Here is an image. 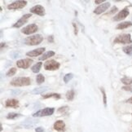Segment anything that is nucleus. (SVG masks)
Masks as SVG:
<instances>
[{
  "label": "nucleus",
  "mask_w": 132,
  "mask_h": 132,
  "mask_svg": "<svg viewBox=\"0 0 132 132\" xmlns=\"http://www.w3.org/2000/svg\"><path fill=\"white\" fill-rule=\"evenodd\" d=\"M31 84V80L29 78H16L12 80L11 85L13 87H24V86H29Z\"/></svg>",
  "instance_id": "nucleus-1"
},
{
  "label": "nucleus",
  "mask_w": 132,
  "mask_h": 132,
  "mask_svg": "<svg viewBox=\"0 0 132 132\" xmlns=\"http://www.w3.org/2000/svg\"><path fill=\"white\" fill-rule=\"evenodd\" d=\"M43 40V37L40 34L37 35H33V36H30L25 38L24 40V43L26 45L29 46H35V45H38L40 44Z\"/></svg>",
  "instance_id": "nucleus-2"
},
{
  "label": "nucleus",
  "mask_w": 132,
  "mask_h": 132,
  "mask_svg": "<svg viewBox=\"0 0 132 132\" xmlns=\"http://www.w3.org/2000/svg\"><path fill=\"white\" fill-rule=\"evenodd\" d=\"M113 43H121V44L131 43H132L131 36H130V34H124L118 35V36L114 39Z\"/></svg>",
  "instance_id": "nucleus-3"
},
{
  "label": "nucleus",
  "mask_w": 132,
  "mask_h": 132,
  "mask_svg": "<svg viewBox=\"0 0 132 132\" xmlns=\"http://www.w3.org/2000/svg\"><path fill=\"white\" fill-rule=\"evenodd\" d=\"M55 109L54 108H45L42 110H39L36 113L33 114L34 118H37V117H46V116H51L54 113Z\"/></svg>",
  "instance_id": "nucleus-4"
},
{
  "label": "nucleus",
  "mask_w": 132,
  "mask_h": 132,
  "mask_svg": "<svg viewBox=\"0 0 132 132\" xmlns=\"http://www.w3.org/2000/svg\"><path fill=\"white\" fill-rule=\"evenodd\" d=\"M60 63L55 61L54 60H48L45 64H44V69L46 70H50V71H54V70H56L60 68Z\"/></svg>",
  "instance_id": "nucleus-5"
},
{
  "label": "nucleus",
  "mask_w": 132,
  "mask_h": 132,
  "mask_svg": "<svg viewBox=\"0 0 132 132\" xmlns=\"http://www.w3.org/2000/svg\"><path fill=\"white\" fill-rule=\"evenodd\" d=\"M38 27L37 26V24H29L27 25L26 27H24L22 29L21 32L24 34H26V35H29V34H34L38 31Z\"/></svg>",
  "instance_id": "nucleus-6"
},
{
  "label": "nucleus",
  "mask_w": 132,
  "mask_h": 132,
  "mask_svg": "<svg viewBox=\"0 0 132 132\" xmlns=\"http://www.w3.org/2000/svg\"><path fill=\"white\" fill-rule=\"evenodd\" d=\"M27 5L26 1H16L7 6V9L9 10H16V9H21Z\"/></svg>",
  "instance_id": "nucleus-7"
},
{
  "label": "nucleus",
  "mask_w": 132,
  "mask_h": 132,
  "mask_svg": "<svg viewBox=\"0 0 132 132\" xmlns=\"http://www.w3.org/2000/svg\"><path fill=\"white\" fill-rule=\"evenodd\" d=\"M32 63H33V60L31 59H23V60H17L16 65L18 68L21 69H28L29 67H30Z\"/></svg>",
  "instance_id": "nucleus-8"
},
{
  "label": "nucleus",
  "mask_w": 132,
  "mask_h": 132,
  "mask_svg": "<svg viewBox=\"0 0 132 132\" xmlns=\"http://www.w3.org/2000/svg\"><path fill=\"white\" fill-rule=\"evenodd\" d=\"M39 122V120L38 119H35V118H28L25 120L24 122L22 123V126H24V128L26 129H29V128H32L34 126H36L38 123Z\"/></svg>",
  "instance_id": "nucleus-9"
},
{
  "label": "nucleus",
  "mask_w": 132,
  "mask_h": 132,
  "mask_svg": "<svg viewBox=\"0 0 132 132\" xmlns=\"http://www.w3.org/2000/svg\"><path fill=\"white\" fill-rule=\"evenodd\" d=\"M30 12L38 15V16H43L45 15V9L43 6H41V5H36V6L30 8Z\"/></svg>",
  "instance_id": "nucleus-10"
},
{
  "label": "nucleus",
  "mask_w": 132,
  "mask_h": 132,
  "mask_svg": "<svg viewBox=\"0 0 132 132\" xmlns=\"http://www.w3.org/2000/svg\"><path fill=\"white\" fill-rule=\"evenodd\" d=\"M129 15V11L127 8H124L123 10H121L120 12H118V14H117L116 16L113 18V21H120L121 20L125 19L126 16Z\"/></svg>",
  "instance_id": "nucleus-11"
},
{
  "label": "nucleus",
  "mask_w": 132,
  "mask_h": 132,
  "mask_svg": "<svg viewBox=\"0 0 132 132\" xmlns=\"http://www.w3.org/2000/svg\"><path fill=\"white\" fill-rule=\"evenodd\" d=\"M29 17H31V14H25V15H24V16L21 19H20L16 24H14L13 27L14 28H20V27H21L24 24H25V23L27 22V21L29 20Z\"/></svg>",
  "instance_id": "nucleus-12"
},
{
  "label": "nucleus",
  "mask_w": 132,
  "mask_h": 132,
  "mask_svg": "<svg viewBox=\"0 0 132 132\" xmlns=\"http://www.w3.org/2000/svg\"><path fill=\"white\" fill-rule=\"evenodd\" d=\"M110 7V3L109 2L107 3H104L103 4H101L100 5L99 7H97L95 9V11H94V13L95 14H101V13H103L105 11H107V9H109V7Z\"/></svg>",
  "instance_id": "nucleus-13"
},
{
  "label": "nucleus",
  "mask_w": 132,
  "mask_h": 132,
  "mask_svg": "<svg viewBox=\"0 0 132 132\" xmlns=\"http://www.w3.org/2000/svg\"><path fill=\"white\" fill-rule=\"evenodd\" d=\"M45 47H40V48H38V49H35V50H33L31 52H29L26 53V55L28 56H31V57H37L38 55H42L44 51H45Z\"/></svg>",
  "instance_id": "nucleus-14"
},
{
  "label": "nucleus",
  "mask_w": 132,
  "mask_h": 132,
  "mask_svg": "<svg viewBox=\"0 0 132 132\" xmlns=\"http://www.w3.org/2000/svg\"><path fill=\"white\" fill-rule=\"evenodd\" d=\"M5 106L7 108H15L16 109L19 107V101L15 99H9L5 102Z\"/></svg>",
  "instance_id": "nucleus-15"
},
{
  "label": "nucleus",
  "mask_w": 132,
  "mask_h": 132,
  "mask_svg": "<svg viewBox=\"0 0 132 132\" xmlns=\"http://www.w3.org/2000/svg\"><path fill=\"white\" fill-rule=\"evenodd\" d=\"M54 129L57 131H63L65 130V124L63 121H56L54 123Z\"/></svg>",
  "instance_id": "nucleus-16"
},
{
  "label": "nucleus",
  "mask_w": 132,
  "mask_h": 132,
  "mask_svg": "<svg viewBox=\"0 0 132 132\" xmlns=\"http://www.w3.org/2000/svg\"><path fill=\"white\" fill-rule=\"evenodd\" d=\"M132 26V23L130 21H126V22H122L121 24H118L117 25V29H127L128 27Z\"/></svg>",
  "instance_id": "nucleus-17"
},
{
  "label": "nucleus",
  "mask_w": 132,
  "mask_h": 132,
  "mask_svg": "<svg viewBox=\"0 0 132 132\" xmlns=\"http://www.w3.org/2000/svg\"><path fill=\"white\" fill-rule=\"evenodd\" d=\"M47 90H49L48 87H40L38 88H35L32 90V94H41L43 93L44 91H47Z\"/></svg>",
  "instance_id": "nucleus-18"
},
{
  "label": "nucleus",
  "mask_w": 132,
  "mask_h": 132,
  "mask_svg": "<svg viewBox=\"0 0 132 132\" xmlns=\"http://www.w3.org/2000/svg\"><path fill=\"white\" fill-rule=\"evenodd\" d=\"M55 55V52H52V51H50V52H46L45 54H43L41 57H39V60H47L50 57H52V56H54Z\"/></svg>",
  "instance_id": "nucleus-19"
},
{
  "label": "nucleus",
  "mask_w": 132,
  "mask_h": 132,
  "mask_svg": "<svg viewBox=\"0 0 132 132\" xmlns=\"http://www.w3.org/2000/svg\"><path fill=\"white\" fill-rule=\"evenodd\" d=\"M42 65H43L42 62H38L37 64H35L33 66V67L31 68V69H32V71L34 73H38L40 69H41V67H42Z\"/></svg>",
  "instance_id": "nucleus-20"
},
{
  "label": "nucleus",
  "mask_w": 132,
  "mask_h": 132,
  "mask_svg": "<svg viewBox=\"0 0 132 132\" xmlns=\"http://www.w3.org/2000/svg\"><path fill=\"white\" fill-rule=\"evenodd\" d=\"M55 98V99H60V94H55V93H52V94H47L43 95V99H48V98Z\"/></svg>",
  "instance_id": "nucleus-21"
},
{
  "label": "nucleus",
  "mask_w": 132,
  "mask_h": 132,
  "mask_svg": "<svg viewBox=\"0 0 132 132\" xmlns=\"http://www.w3.org/2000/svg\"><path fill=\"white\" fill-rule=\"evenodd\" d=\"M74 95H75L74 90H70L68 91L67 93H66V99H67L68 100H69V101H71V100H73Z\"/></svg>",
  "instance_id": "nucleus-22"
},
{
  "label": "nucleus",
  "mask_w": 132,
  "mask_h": 132,
  "mask_svg": "<svg viewBox=\"0 0 132 132\" xmlns=\"http://www.w3.org/2000/svg\"><path fill=\"white\" fill-rule=\"evenodd\" d=\"M121 82L124 83L126 86H130L132 84V78H127V77H125L121 79Z\"/></svg>",
  "instance_id": "nucleus-23"
},
{
  "label": "nucleus",
  "mask_w": 132,
  "mask_h": 132,
  "mask_svg": "<svg viewBox=\"0 0 132 132\" xmlns=\"http://www.w3.org/2000/svg\"><path fill=\"white\" fill-rule=\"evenodd\" d=\"M21 114H19V113H8V115L7 116V119H16L19 117H21Z\"/></svg>",
  "instance_id": "nucleus-24"
},
{
  "label": "nucleus",
  "mask_w": 132,
  "mask_h": 132,
  "mask_svg": "<svg viewBox=\"0 0 132 132\" xmlns=\"http://www.w3.org/2000/svg\"><path fill=\"white\" fill-rule=\"evenodd\" d=\"M45 81V78L43 74H38L37 78H36V82L38 84H42L43 82H44Z\"/></svg>",
  "instance_id": "nucleus-25"
},
{
  "label": "nucleus",
  "mask_w": 132,
  "mask_h": 132,
  "mask_svg": "<svg viewBox=\"0 0 132 132\" xmlns=\"http://www.w3.org/2000/svg\"><path fill=\"white\" fill-rule=\"evenodd\" d=\"M123 52L127 55H132V45H129L127 47H123Z\"/></svg>",
  "instance_id": "nucleus-26"
},
{
  "label": "nucleus",
  "mask_w": 132,
  "mask_h": 132,
  "mask_svg": "<svg viewBox=\"0 0 132 132\" xmlns=\"http://www.w3.org/2000/svg\"><path fill=\"white\" fill-rule=\"evenodd\" d=\"M73 78V73H67L66 74L64 77V82H65V83H67V82H69V81L72 79Z\"/></svg>",
  "instance_id": "nucleus-27"
},
{
  "label": "nucleus",
  "mask_w": 132,
  "mask_h": 132,
  "mask_svg": "<svg viewBox=\"0 0 132 132\" xmlns=\"http://www.w3.org/2000/svg\"><path fill=\"white\" fill-rule=\"evenodd\" d=\"M100 90H101V92H102V95H103V98H104V106L106 107L107 106V97H106V93H105V90L104 88H100Z\"/></svg>",
  "instance_id": "nucleus-28"
},
{
  "label": "nucleus",
  "mask_w": 132,
  "mask_h": 132,
  "mask_svg": "<svg viewBox=\"0 0 132 132\" xmlns=\"http://www.w3.org/2000/svg\"><path fill=\"white\" fill-rule=\"evenodd\" d=\"M16 68H12V69H10L7 71V77H10V76H13L15 73H16Z\"/></svg>",
  "instance_id": "nucleus-29"
},
{
  "label": "nucleus",
  "mask_w": 132,
  "mask_h": 132,
  "mask_svg": "<svg viewBox=\"0 0 132 132\" xmlns=\"http://www.w3.org/2000/svg\"><path fill=\"white\" fill-rule=\"evenodd\" d=\"M69 110V107L68 106H64V107H61V108H60L58 109V112L59 113H66Z\"/></svg>",
  "instance_id": "nucleus-30"
},
{
  "label": "nucleus",
  "mask_w": 132,
  "mask_h": 132,
  "mask_svg": "<svg viewBox=\"0 0 132 132\" xmlns=\"http://www.w3.org/2000/svg\"><path fill=\"white\" fill-rule=\"evenodd\" d=\"M11 56H12V59H16L17 57L20 56V53L17 52H12L11 53Z\"/></svg>",
  "instance_id": "nucleus-31"
},
{
  "label": "nucleus",
  "mask_w": 132,
  "mask_h": 132,
  "mask_svg": "<svg viewBox=\"0 0 132 132\" xmlns=\"http://www.w3.org/2000/svg\"><path fill=\"white\" fill-rule=\"evenodd\" d=\"M121 89L124 90H127V91H130V92H132V86H125V87H123Z\"/></svg>",
  "instance_id": "nucleus-32"
},
{
  "label": "nucleus",
  "mask_w": 132,
  "mask_h": 132,
  "mask_svg": "<svg viewBox=\"0 0 132 132\" xmlns=\"http://www.w3.org/2000/svg\"><path fill=\"white\" fill-rule=\"evenodd\" d=\"M117 11H118V7H113V8H112L111 12H109L108 14H113V13L116 12Z\"/></svg>",
  "instance_id": "nucleus-33"
},
{
  "label": "nucleus",
  "mask_w": 132,
  "mask_h": 132,
  "mask_svg": "<svg viewBox=\"0 0 132 132\" xmlns=\"http://www.w3.org/2000/svg\"><path fill=\"white\" fill-rule=\"evenodd\" d=\"M35 132H44V130L42 127H38L35 129Z\"/></svg>",
  "instance_id": "nucleus-34"
},
{
  "label": "nucleus",
  "mask_w": 132,
  "mask_h": 132,
  "mask_svg": "<svg viewBox=\"0 0 132 132\" xmlns=\"http://www.w3.org/2000/svg\"><path fill=\"white\" fill-rule=\"evenodd\" d=\"M12 95H18V94L21 93V90H12Z\"/></svg>",
  "instance_id": "nucleus-35"
},
{
  "label": "nucleus",
  "mask_w": 132,
  "mask_h": 132,
  "mask_svg": "<svg viewBox=\"0 0 132 132\" xmlns=\"http://www.w3.org/2000/svg\"><path fill=\"white\" fill-rule=\"evenodd\" d=\"M48 41L50 43H53L54 42V37L52 36H52H49L48 37Z\"/></svg>",
  "instance_id": "nucleus-36"
},
{
  "label": "nucleus",
  "mask_w": 132,
  "mask_h": 132,
  "mask_svg": "<svg viewBox=\"0 0 132 132\" xmlns=\"http://www.w3.org/2000/svg\"><path fill=\"white\" fill-rule=\"evenodd\" d=\"M73 27H74V34H78V28H77V26H76V24L74 23L73 24Z\"/></svg>",
  "instance_id": "nucleus-37"
},
{
  "label": "nucleus",
  "mask_w": 132,
  "mask_h": 132,
  "mask_svg": "<svg viewBox=\"0 0 132 132\" xmlns=\"http://www.w3.org/2000/svg\"><path fill=\"white\" fill-rule=\"evenodd\" d=\"M104 2V0H96V1H95V3L96 4H100V3H102Z\"/></svg>",
  "instance_id": "nucleus-38"
},
{
  "label": "nucleus",
  "mask_w": 132,
  "mask_h": 132,
  "mask_svg": "<svg viewBox=\"0 0 132 132\" xmlns=\"http://www.w3.org/2000/svg\"><path fill=\"white\" fill-rule=\"evenodd\" d=\"M126 102H127V103H130V104H132V97H130V99H128L127 100H126Z\"/></svg>",
  "instance_id": "nucleus-39"
}]
</instances>
